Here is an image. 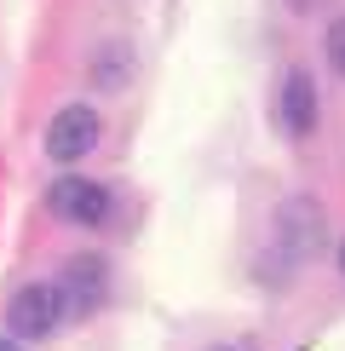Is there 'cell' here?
Here are the masks:
<instances>
[{"instance_id": "7a4b0ae2", "label": "cell", "mask_w": 345, "mask_h": 351, "mask_svg": "<svg viewBox=\"0 0 345 351\" xmlns=\"http://www.w3.org/2000/svg\"><path fill=\"white\" fill-rule=\"evenodd\" d=\"M58 317H64L58 282H23L18 294H12V305H6V334L12 340H47L58 328Z\"/></svg>"}, {"instance_id": "8992f818", "label": "cell", "mask_w": 345, "mask_h": 351, "mask_svg": "<svg viewBox=\"0 0 345 351\" xmlns=\"http://www.w3.org/2000/svg\"><path fill=\"white\" fill-rule=\"evenodd\" d=\"M277 121H282L288 138H311V127H316V81H311V69H288L282 75Z\"/></svg>"}, {"instance_id": "52a82bcc", "label": "cell", "mask_w": 345, "mask_h": 351, "mask_svg": "<svg viewBox=\"0 0 345 351\" xmlns=\"http://www.w3.org/2000/svg\"><path fill=\"white\" fill-rule=\"evenodd\" d=\"M127 69H133V52H127V47H115V40H110V47H98V58H92V81L98 86H121Z\"/></svg>"}, {"instance_id": "30bf717a", "label": "cell", "mask_w": 345, "mask_h": 351, "mask_svg": "<svg viewBox=\"0 0 345 351\" xmlns=\"http://www.w3.org/2000/svg\"><path fill=\"white\" fill-rule=\"evenodd\" d=\"M207 351H230V346H207Z\"/></svg>"}, {"instance_id": "ba28073f", "label": "cell", "mask_w": 345, "mask_h": 351, "mask_svg": "<svg viewBox=\"0 0 345 351\" xmlns=\"http://www.w3.org/2000/svg\"><path fill=\"white\" fill-rule=\"evenodd\" d=\"M322 52H328V64H334V75L345 81V18L328 23V40H322Z\"/></svg>"}, {"instance_id": "5b68a950", "label": "cell", "mask_w": 345, "mask_h": 351, "mask_svg": "<svg viewBox=\"0 0 345 351\" xmlns=\"http://www.w3.org/2000/svg\"><path fill=\"white\" fill-rule=\"evenodd\" d=\"M64 311H75V317H92L98 305H104V294H110V271H104V259L98 254H75L64 265Z\"/></svg>"}, {"instance_id": "9c48e42d", "label": "cell", "mask_w": 345, "mask_h": 351, "mask_svg": "<svg viewBox=\"0 0 345 351\" xmlns=\"http://www.w3.org/2000/svg\"><path fill=\"white\" fill-rule=\"evenodd\" d=\"M0 351H23L18 340H12V334H0Z\"/></svg>"}, {"instance_id": "3957f363", "label": "cell", "mask_w": 345, "mask_h": 351, "mask_svg": "<svg viewBox=\"0 0 345 351\" xmlns=\"http://www.w3.org/2000/svg\"><path fill=\"white\" fill-rule=\"evenodd\" d=\"M98 133H104V121H98L92 104H64L52 115V127H47V156L64 162V167H75L81 156L98 150Z\"/></svg>"}, {"instance_id": "6da1fadb", "label": "cell", "mask_w": 345, "mask_h": 351, "mask_svg": "<svg viewBox=\"0 0 345 351\" xmlns=\"http://www.w3.org/2000/svg\"><path fill=\"white\" fill-rule=\"evenodd\" d=\"M328 242V213L311 196H288L277 208V242H270V282H282L288 271H299L305 259L322 254Z\"/></svg>"}, {"instance_id": "8fae6325", "label": "cell", "mask_w": 345, "mask_h": 351, "mask_svg": "<svg viewBox=\"0 0 345 351\" xmlns=\"http://www.w3.org/2000/svg\"><path fill=\"white\" fill-rule=\"evenodd\" d=\"M340 265H345V254H340Z\"/></svg>"}, {"instance_id": "277c9868", "label": "cell", "mask_w": 345, "mask_h": 351, "mask_svg": "<svg viewBox=\"0 0 345 351\" xmlns=\"http://www.w3.org/2000/svg\"><path fill=\"white\" fill-rule=\"evenodd\" d=\"M47 208L64 219V225H104V213H110V190L98 184V179H81V173H64V179H52L47 190Z\"/></svg>"}]
</instances>
